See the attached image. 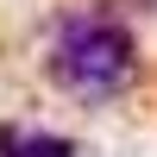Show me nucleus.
Returning a JSON list of instances; mask_svg holds the SVG:
<instances>
[{
  "mask_svg": "<svg viewBox=\"0 0 157 157\" xmlns=\"http://www.w3.org/2000/svg\"><path fill=\"white\" fill-rule=\"evenodd\" d=\"M44 69L50 82L63 88L82 107H107V101L132 94L138 69H145V50H138V32L107 6H75L50 25L44 38Z\"/></svg>",
  "mask_w": 157,
  "mask_h": 157,
  "instance_id": "nucleus-1",
  "label": "nucleus"
},
{
  "mask_svg": "<svg viewBox=\"0 0 157 157\" xmlns=\"http://www.w3.org/2000/svg\"><path fill=\"white\" fill-rule=\"evenodd\" d=\"M0 157H75V145L44 126H0Z\"/></svg>",
  "mask_w": 157,
  "mask_h": 157,
  "instance_id": "nucleus-2",
  "label": "nucleus"
}]
</instances>
